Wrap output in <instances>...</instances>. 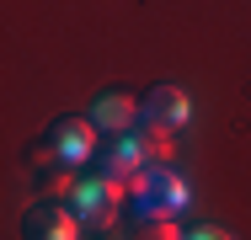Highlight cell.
<instances>
[{
  "instance_id": "cell-1",
  "label": "cell",
  "mask_w": 251,
  "mask_h": 240,
  "mask_svg": "<svg viewBox=\"0 0 251 240\" xmlns=\"http://www.w3.org/2000/svg\"><path fill=\"white\" fill-rule=\"evenodd\" d=\"M193 208V182L176 160H155L128 187V219H182Z\"/></svg>"
},
{
  "instance_id": "cell-2",
  "label": "cell",
  "mask_w": 251,
  "mask_h": 240,
  "mask_svg": "<svg viewBox=\"0 0 251 240\" xmlns=\"http://www.w3.org/2000/svg\"><path fill=\"white\" fill-rule=\"evenodd\" d=\"M97 123L80 112V118H53L49 128H43V139L27 144V166H38V171H49V166H70V171H86L91 160H97Z\"/></svg>"
},
{
  "instance_id": "cell-3",
  "label": "cell",
  "mask_w": 251,
  "mask_h": 240,
  "mask_svg": "<svg viewBox=\"0 0 251 240\" xmlns=\"http://www.w3.org/2000/svg\"><path fill=\"white\" fill-rule=\"evenodd\" d=\"M155 160H171V139H155V134H145V128H134V134H112V139H101L91 171L123 182V187H134Z\"/></svg>"
},
{
  "instance_id": "cell-4",
  "label": "cell",
  "mask_w": 251,
  "mask_h": 240,
  "mask_svg": "<svg viewBox=\"0 0 251 240\" xmlns=\"http://www.w3.org/2000/svg\"><path fill=\"white\" fill-rule=\"evenodd\" d=\"M70 208H75V219L86 224V230H118L123 219H128V187L123 182H112V176H101V171H86V176H75V187L64 197Z\"/></svg>"
},
{
  "instance_id": "cell-5",
  "label": "cell",
  "mask_w": 251,
  "mask_h": 240,
  "mask_svg": "<svg viewBox=\"0 0 251 240\" xmlns=\"http://www.w3.org/2000/svg\"><path fill=\"white\" fill-rule=\"evenodd\" d=\"M193 123V96L182 91L176 80H155L150 91L139 96V128L155 139H182Z\"/></svg>"
},
{
  "instance_id": "cell-6",
  "label": "cell",
  "mask_w": 251,
  "mask_h": 240,
  "mask_svg": "<svg viewBox=\"0 0 251 240\" xmlns=\"http://www.w3.org/2000/svg\"><path fill=\"white\" fill-rule=\"evenodd\" d=\"M80 219L64 197H32L22 208V240H80Z\"/></svg>"
},
{
  "instance_id": "cell-7",
  "label": "cell",
  "mask_w": 251,
  "mask_h": 240,
  "mask_svg": "<svg viewBox=\"0 0 251 240\" xmlns=\"http://www.w3.org/2000/svg\"><path fill=\"white\" fill-rule=\"evenodd\" d=\"M86 118L97 123L101 139H112V134H134V128H139V96H128V91H101L97 101H91Z\"/></svg>"
},
{
  "instance_id": "cell-8",
  "label": "cell",
  "mask_w": 251,
  "mask_h": 240,
  "mask_svg": "<svg viewBox=\"0 0 251 240\" xmlns=\"http://www.w3.org/2000/svg\"><path fill=\"white\" fill-rule=\"evenodd\" d=\"M182 219H128V240H182Z\"/></svg>"
},
{
  "instance_id": "cell-9",
  "label": "cell",
  "mask_w": 251,
  "mask_h": 240,
  "mask_svg": "<svg viewBox=\"0 0 251 240\" xmlns=\"http://www.w3.org/2000/svg\"><path fill=\"white\" fill-rule=\"evenodd\" d=\"M182 240H235L230 230H219V224H187V235Z\"/></svg>"
}]
</instances>
